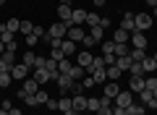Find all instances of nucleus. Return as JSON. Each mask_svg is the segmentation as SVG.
<instances>
[{
	"mask_svg": "<svg viewBox=\"0 0 157 115\" xmlns=\"http://www.w3.org/2000/svg\"><path fill=\"white\" fill-rule=\"evenodd\" d=\"M68 29H71L68 24H63V21H55L50 29H47V37H50V39H63V37L68 34Z\"/></svg>",
	"mask_w": 157,
	"mask_h": 115,
	"instance_id": "obj_1",
	"label": "nucleus"
},
{
	"mask_svg": "<svg viewBox=\"0 0 157 115\" xmlns=\"http://www.w3.org/2000/svg\"><path fill=\"white\" fill-rule=\"evenodd\" d=\"M134 24L139 32H147L152 26V13H134Z\"/></svg>",
	"mask_w": 157,
	"mask_h": 115,
	"instance_id": "obj_2",
	"label": "nucleus"
},
{
	"mask_svg": "<svg viewBox=\"0 0 157 115\" xmlns=\"http://www.w3.org/2000/svg\"><path fill=\"white\" fill-rule=\"evenodd\" d=\"M71 13H73V8L68 6V3H60V6H58V21H63V24H68V26H73V24H71Z\"/></svg>",
	"mask_w": 157,
	"mask_h": 115,
	"instance_id": "obj_3",
	"label": "nucleus"
},
{
	"mask_svg": "<svg viewBox=\"0 0 157 115\" xmlns=\"http://www.w3.org/2000/svg\"><path fill=\"white\" fill-rule=\"evenodd\" d=\"M131 47H139V50H147V37H144V32H139V29H136V32H131Z\"/></svg>",
	"mask_w": 157,
	"mask_h": 115,
	"instance_id": "obj_4",
	"label": "nucleus"
},
{
	"mask_svg": "<svg viewBox=\"0 0 157 115\" xmlns=\"http://www.w3.org/2000/svg\"><path fill=\"white\" fill-rule=\"evenodd\" d=\"M147 89V79H141V76H131L128 79V92H144Z\"/></svg>",
	"mask_w": 157,
	"mask_h": 115,
	"instance_id": "obj_5",
	"label": "nucleus"
},
{
	"mask_svg": "<svg viewBox=\"0 0 157 115\" xmlns=\"http://www.w3.org/2000/svg\"><path fill=\"white\" fill-rule=\"evenodd\" d=\"M131 102H134V92H121L115 99H113V105H115V107H128Z\"/></svg>",
	"mask_w": 157,
	"mask_h": 115,
	"instance_id": "obj_6",
	"label": "nucleus"
},
{
	"mask_svg": "<svg viewBox=\"0 0 157 115\" xmlns=\"http://www.w3.org/2000/svg\"><path fill=\"white\" fill-rule=\"evenodd\" d=\"M55 84H58V89H60L63 94H68V89L73 86V79H71V76H66V73H58Z\"/></svg>",
	"mask_w": 157,
	"mask_h": 115,
	"instance_id": "obj_7",
	"label": "nucleus"
},
{
	"mask_svg": "<svg viewBox=\"0 0 157 115\" xmlns=\"http://www.w3.org/2000/svg\"><path fill=\"white\" fill-rule=\"evenodd\" d=\"M71 24H73V26H81V24H86V11H84V8H73V13H71Z\"/></svg>",
	"mask_w": 157,
	"mask_h": 115,
	"instance_id": "obj_8",
	"label": "nucleus"
},
{
	"mask_svg": "<svg viewBox=\"0 0 157 115\" xmlns=\"http://www.w3.org/2000/svg\"><path fill=\"white\" fill-rule=\"evenodd\" d=\"M128 39H131V34L126 32V29L118 26L115 32H113V42H115V44H128Z\"/></svg>",
	"mask_w": 157,
	"mask_h": 115,
	"instance_id": "obj_9",
	"label": "nucleus"
},
{
	"mask_svg": "<svg viewBox=\"0 0 157 115\" xmlns=\"http://www.w3.org/2000/svg\"><path fill=\"white\" fill-rule=\"evenodd\" d=\"M58 110H60L63 115L73 113V102H71V94H63V99H58Z\"/></svg>",
	"mask_w": 157,
	"mask_h": 115,
	"instance_id": "obj_10",
	"label": "nucleus"
},
{
	"mask_svg": "<svg viewBox=\"0 0 157 115\" xmlns=\"http://www.w3.org/2000/svg\"><path fill=\"white\" fill-rule=\"evenodd\" d=\"M139 99H141V105H144V107H157V99H155V94H152L149 89L139 92Z\"/></svg>",
	"mask_w": 157,
	"mask_h": 115,
	"instance_id": "obj_11",
	"label": "nucleus"
},
{
	"mask_svg": "<svg viewBox=\"0 0 157 115\" xmlns=\"http://www.w3.org/2000/svg\"><path fill=\"white\" fill-rule=\"evenodd\" d=\"M11 76H13V79H29V66H24V63H16V66L11 68Z\"/></svg>",
	"mask_w": 157,
	"mask_h": 115,
	"instance_id": "obj_12",
	"label": "nucleus"
},
{
	"mask_svg": "<svg viewBox=\"0 0 157 115\" xmlns=\"http://www.w3.org/2000/svg\"><path fill=\"white\" fill-rule=\"evenodd\" d=\"M92 60H94V55H92L89 50H81V52H78V66H81V68H86V71H89Z\"/></svg>",
	"mask_w": 157,
	"mask_h": 115,
	"instance_id": "obj_13",
	"label": "nucleus"
},
{
	"mask_svg": "<svg viewBox=\"0 0 157 115\" xmlns=\"http://www.w3.org/2000/svg\"><path fill=\"white\" fill-rule=\"evenodd\" d=\"M66 37L71 39V42H81V39H84L86 34H84V29H81V26H71V29H68V34H66Z\"/></svg>",
	"mask_w": 157,
	"mask_h": 115,
	"instance_id": "obj_14",
	"label": "nucleus"
},
{
	"mask_svg": "<svg viewBox=\"0 0 157 115\" xmlns=\"http://www.w3.org/2000/svg\"><path fill=\"white\" fill-rule=\"evenodd\" d=\"M71 102H73V110H76V113H86V97H84V94L71 97Z\"/></svg>",
	"mask_w": 157,
	"mask_h": 115,
	"instance_id": "obj_15",
	"label": "nucleus"
},
{
	"mask_svg": "<svg viewBox=\"0 0 157 115\" xmlns=\"http://www.w3.org/2000/svg\"><path fill=\"white\" fill-rule=\"evenodd\" d=\"M121 29H126V32H136V24H134V13H126L123 18H121Z\"/></svg>",
	"mask_w": 157,
	"mask_h": 115,
	"instance_id": "obj_16",
	"label": "nucleus"
},
{
	"mask_svg": "<svg viewBox=\"0 0 157 115\" xmlns=\"http://www.w3.org/2000/svg\"><path fill=\"white\" fill-rule=\"evenodd\" d=\"M60 50L66 58H71L73 52H76V42H71V39H60Z\"/></svg>",
	"mask_w": 157,
	"mask_h": 115,
	"instance_id": "obj_17",
	"label": "nucleus"
},
{
	"mask_svg": "<svg viewBox=\"0 0 157 115\" xmlns=\"http://www.w3.org/2000/svg\"><path fill=\"white\" fill-rule=\"evenodd\" d=\"M118 94H121V86H118L115 81H107V84H105V97H110V99H115Z\"/></svg>",
	"mask_w": 157,
	"mask_h": 115,
	"instance_id": "obj_18",
	"label": "nucleus"
},
{
	"mask_svg": "<svg viewBox=\"0 0 157 115\" xmlns=\"http://www.w3.org/2000/svg\"><path fill=\"white\" fill-rule=\"evenodd\" d=\"M24 92H29V94H37L39 92V84H37V79H24Z\"/></svg>",
	"mask_w": 157,
	"mask_h": 115,
	"instance_id": "obj_19",
	"label": "nucleus"
},
{
	"mask_svg": "<svg viewBox=\"0 0 157 115\" xmlns=\"http://www.w3.org/2000/svg\"><path fill=\"white\" fill-rule=\"evenodd\" d=\"M32 79H37V84H45V81H52V79H50V71H47V68H37V73H34Z\"/></svg>",
	"mask_w": 157,
	"mask_h": 115,
	"instance_id": "obj_20",
	"label": "nucleus"
},
{
	"mask_svg": "<svg viewBox=\"0 0 157 115\" xmlns=\"http://www.w3.org/2000/svg\"><path fill=\"white\" fill-rule=\"evenodd\" d=\"M128 58H131V60H134V63H141V60H144V58H147V50H139V47H131Z\"/></svg>",
	"mask_w": 157,
	"mask_h": 115,
	"instance_id": "obj_21",
	"label": "nucleus"
},
{
	"mask_svg": "<svg viewBox=\"0 0 157 115\" xmlns=\"http://www.w3.org/2000/svg\"><path fill=\"white\" fill-rule=\"evenodd\" d=\"M144 105H141V102H131L128 105V107H126V113H128V115H144Z\"/></svg>",
	"mask_w": 157,
	"mask_h": 115,
	"instance_id": "obj_22",
	"label": "nucleus"
},
{
	"mask_svg": "<svg viewBox=\"0 0 157 115\" xmlns=\"http://www.w3.org/2000/svg\"><path fill=\"white\" fill-rule=\"evenodd\" d=\"M141 68H144V73H152V71H157V63H155V58H149V55H147L144 60H141Z\"/></svg>",
	"mask_w": 157,
	"mask_h": 115,
	"instance_id": "obj_23",
	"label": "nucleus"
},
{
	"mask_svg": "<svg viewBox=\"0 0 157 115\" xmlns=\"http://www.w3.org/2000/svg\"><path fill=\"white\" fill-rule=\"evenodd\" d=\"M105 73H107V81H115V79H121V73H123V71H121L118 66H107Z\"/></svg>",
	"mask_w": 157,
	"mask_h": 115,
	"instance_id": "obj_24",
	"label": "nucleus"
},
{
	"mask_svg": "<svg viewBox=\"0 0 157 115\" xmlns=\"http://www.w3.org/2000/svg\"><path fill=\"white\" fill-rule=\"evenodd\" d=\"M105 58H94L92 60V66H89V73H97V71H105Z\"/></svg>",
	"mask_w": 157,
	"mask_h": 115,
	"instance_id": "obj_25",
	"label": "nucleus"
},
{
	"mask_svg": "<svg viewBox=\"0 0 157 115\" xmlns=\"http://www.w3.org/2000/svg\"><path fill=\"white\" fill-rule=\"evenodd\" d=\"M71 68H73V63L68 60V58H63V60H58V73H71Z\"/></svg>",
	"mask_w": 157,
	"mask_h": 115,
	"instance_id": "obj_26",
	"label": "nucleus"
},
{
	"mask_svg": "<svg viewBox=\"0 0 157 115\" xmlns=\"http://www.w3.org/2000/svg\"><path fill=\"white\" fill-rule=\"evenodd\" d=\"M21 63H24V66H29V68H34V66H37V55H34L32 50H29V52H24Z\"/></svg>",
	"mask_w": 157,
	"mask_h": 115,
	"instance_id": "obj_27",
	"label": "nucleus"
},
{
	"mask_svg": "<svg viewBox=\"0 0 157 115\" xmlns=\"http://www.w3.org/2000/svg\"><path fill=\"white\" fill-rule=\"evenodd\" d=\"M131 63H134V60H131L128 55H123V58H115V66L121 68V71H128V68H131Z\"/></svg>",
	"mask_w": 157,
	"mask_h": 115,
	"instance_id": "obj_28",
	"label": "nucleus"
},
{
	"mask_svg": "<svg viewBox=\"0 0 157 115\" xmlns=\"http://www.w3.org/2000/svg\"><path fill=\"white\" fill-rule=\"evenodd\" d=\"M84 73H86V68H81V66L76 63V66L71 68V73H68V76H71L73 81H78V79H84Z\"/></svg>",
	"mask_w": 157,
	"mask_h": 115,
	"instance_id": "obj_29",
	"label": "nucleus"
},
{
	"mask_svg": "<svg viewBox=\"0 0 157 115\" xmlns=\"http://www.w3.org/2000/svg\"><path fill=\"white\" fill-rule=\"evenodd\" d=\"M86 110L89 113H97L100 110V97H86Z\"/></svg>",
	"mask_w": 157,
	"mask_h": 115,
	"instance_id": "obj_30",
	"label": "nucleus"
},
{
	"mask_svg": "<svg viewBox=\"0 0 157 115\" xmlns=\"http://www.w3.org/2000/svg\"><path fill=\"white\" fill-rule=\"evenodd\" d=\"M89 37H94V42L100 44V42H102V37H105V29H102V26H92V32H89Z\"/></svg>",
	"mask_w": 157,
	"mask_h": 115,
	"instance_id": "obj_31",
	"label": "nucleus"
},
{
	"mask_svg": "<svg viewBox=\"0 0 157 115\" xmlns=\"http://www.w3.org/2000/svg\"><path fill=\"white\" fill-rule=\"evenodd\" d=\"M0 39H3L6 44H11V42H16V34H13V32H8V29L3 26V32H0Z\"/></svg>",
	"mask_w": 157,
	"mask_h": 115,
	"instance_id": "obj_32",
	"label": "nucleus"
},
{
	"mask_svg": "<svg viewBox=\"0 0 157 115\" xmlns=\"http://www.w3.org/2000/svg\"><path fill=\"white\" fill-rule=\"evenodd\" d=\"M11 71H3V73H0V86H3V89H8V86H11Z\"/></svg>",
	"mask_w": 157,
	"mask_h": 115,
	"instance_id": "obj_33",
	"label": "nucleus"
},
{
	"mask_svg": "<svg viewBox=\"0 0 157 115\" xmlns=\"http://www.w3.org/2000/svg\"><path fill=\"white\" fill-rule=\"evenodd\" d=\"M128 52H131L128 44H115V52L113 55H115V58H123V55H128Z\"/></svg>",
	"mask_w": 157,
	"mask_h": 115,
	"instance_id": "obj_34",
	"label": "nucleus"
},
{
	"mask_svg": "<svg viewBox=\"0 0 157 115\" xmlns=\"http://www.w3.org/2000/svg\"><path fill=\"white\" fill-rule=\"evenodd\" d=\"M68 94H71V97H76V94H84V84H81V81H73V86L68 89Z\"/></svg>",
	"mask_w": 157,
	"mask_h": 115,
	"instance_id": "obj_35",
	"label": "nucleus"
},
{
	"mask_svg": "<svg viewBox=\"0 0 157 115\" xmlns=\"http://www.w3.org/2000/svg\"><path fill=\"white\" fill-rule=\"evenodd\" d=\"M18 32H21V34H26V37H29V34L34 32V24H32V21H21V26H18Z\"/></svg>",
	"mask_w": 157,
	"mask_h": 115,
	"instance_id": "obj_36",
	"label": "nucleus"
},
{
	"mask_svg": "<svg viewBox=\"0 0 157 115\" xmlns=\"http://www.w3.org/2000/svg\"><path fill=\"white\" fill-rule=\"evenodd\" d=\"M113 52H115V42L113 39L110 42H102V55H113Z\"/></svg>",
	"mask_w": 157,
	"mask_h": 115,
	"instance_id": "obj_37",
	"label": "nucleus"
},
{
	"mask_svg": "<svg viewBox=\"0 0 157 115\" xmlns=\"http://www.w3.org/2000/svg\"><path fill=\"white\" fill-rule=\"evenodd\" d=\"M86 24L89 26H100V13H86Z\"/></svg>",
	"mask_w": 157,
	"mask_h": 115,
	"instance_id": "obj_38",
	"label": "nucleus"
},
{
	"mask_svg": "<svg viewBox=\"0 0 157 115\" xmlns=\"http://www.w3.org/2000/svg\"><path fill=\"white\" fill-rule=\"evenodd\" d=\"M128 73H131V76H141V73H144V68H141V63H131Z\"/></svg>",
	"mask_w": 157,
	"mask_h": 115,
	"instance_id": "obj_39",
	"label": "nucleus"
},
{
	"mask_svg": "<svg viewBox=\"0 0 157 115\" xmlns=\"http://www.w3.org/2000/svg\"><path fill=\"white\" fill-rule=\"evenodd\" d=\"M92 79H94V84H105L107 81V73L105 71H97V73H92Z\"/></svg>",
	"mask_w": 157,
	"mask_h": 115,
	"instance_id": "obj_40",
	"label": "nucleus"
},
{
	"mask_svg": "<svg viewBox=\"0 0 157 115\" xmlns=\"http://www.w3.org/2000/svg\"><path fill=\"white\" fill-rule=\"evenodd\" d=\"M18 26H21V21H16V18H11V21L6 24V29H8V32H13V34L18 32Z\"/></svg>",
	"mask_w": 157,
	"mask_h": 115,
	"instance_id": "obj_41",
	"label": "nucleus"
},
{
	"mask_svg": "<svg viewBox=\"0 0 157 115\" xmlns=\"http://www.w3.org/2000/svg\"><path fill=\"white\" fill-rule=\"evenodd\" d=\"M47 99H50V94L39 89V92H37V105H47Z\"/></svg>",
	"mask_w": 157,
	"mask_h": 115,
	"instance_id": "obj_42",
	"label": "nucleus"
},
{
	"mask_svg": "<svg viewBox=\"0 0 157 115\" xmlns=\"http://www.w3.org/2000/svg\"><path fill=\"white\" fill-rule=\"evenodd\" d=\"M81 44H84V47H86V50H89V47H94V44H97V42H94V37H89V34H86V37H84V39H81Z\"/></svg>",
	"mask_w": 157,
	"mask_h": 115,
	"instance_id": "obj_43",
	"label": "nucleus"
},
{
	"mask_svg": "<svg viewBox=\"0 0 157 115\" xmlns=\"http://www.w3.org/2000/svg\"><path fill=\"white\" fill-rule=\"evenodd\" d=\"M24 102L32 105V107H37V94H26V97H24Z\"/></svg>",
	"mask_w": 157,
	"mask_h": 115,
	"instance_id": "obj_44",
	"label": "nucleus"
},
{
	"mask_svg": "<svg viewBox=\"0 0 157 115\" xmlns=\"http://www.w3.org/2000/svg\"><path fill=\"white\" fill-rule=\"evenodd\" d=\"M37 39H39V34H29V37H26V44H29V47H34V44H37Z\"/></svg>",
	"mask_w": 157,
	"mask_h": 115,
	"instance_id": "obj_45",
	"label": "nucleus"
},
{
	"mask_svg": "<svg viewBox=\"0 0 157 115\" xmlns=\"http://www.w3.org/2000/svg\"><path fill=\"white\" fill-rule=\"evenodd\" d=\"M147 89L149 92H157V79H147Z\"/></svg>",
	"mask_w": 157,
	"mask_h": 115,
	"instance_id": "obj_46",
	"label": "nucleus"
},
{
	"mask_svg": "<svg viewBox=\"0 0 157 115\" xmlns=\"http://www.w3.org/2000/svg\"><path fill=\"white\" fill-rule=\"evenodd\" d=\"M47 110H52V113H58V99H47Z\"/></svg>",
	"mask_w": 157,
	"mask_h": 115,
	"instance_id": "obj_47",
	"label": "nucleus"
},
{
	"mask_svg": "<svg viewBox=\"0 0 157 115\" xmlns=\"http://www.w3.org/2000/svg\"><path fill=\"white\" fill-rule=\"evenodd\" d=\"M100 107H113V99L110 97H102L100 99Z\"/></svg>",
	"mask_w": 157,
	"mask_h": 115,
	"instance_id": "obj_48",
	"label": "nucleus"
},
{
	"mask_svg": "<svg viewBox=\"0 0 157 115\" xmlns=\"http://www.w3.org/2000/svg\"><path fill=\"white\" fill-rule=\"evenodd\" d=\"M0 107H3V110H11L13 102H11V99H0Z\"/></svg>",
	"mask_w": 157,
	"mask_h": 115,
	"instance_id": "obj_49",
	"label": "nucleus"
},
{
	"mask_svg": "<svg viewBox=\"0 0 157 115\" xmlns=\"http://www.w3.org/2000/svg\"><path fill=\"white\" fill-rule=\"evenodd\" d=\"M81 84H84V89H92V86H94V79L89 76V79H84V81H81Z\"/></svg>",
	"mask_w": 157,
	"mask_h": 115,
	"instance_id": "obj_50",
	"label": "nucleus"
},
{
	"mask_svg": "<svg viewBox=\"0 0 157 115\" xmlns=\"http://www.w3.org/2000/svg\"><path fill=\"white\" fill-rule=\"evenodd\" d=\"M113 115H128V113H126V107H113Z\"/></svg>",
	"mask_w": 157,
	"mask_h": 115,
	"instance_id": "obj_51",
	"label": "nucleus"
},
{
	"mask_svg": "<svg viewBox=\"0 0 157 115\" xmlns=\"http://www.w3.org/2000/svg\"><path fill=\"white\" fill-rule=\"evenodd\" d=\"M100 26L102 29H110V18H100Z\"/></svg>",
	"mask_w": 157,
	"mask_h": 115,
	"instance_id": "obj_52",
	"label": "nucleus"
},
{
	"mask_svg": "<svg viewBox=\"0 0 157 115\" xmlns=\"http://www.w3.org/2000/svg\"><path fill=\"white\" fill-rule=\"evenodd\" d=\"M8 115H21V110H18V107H11V110H8Z\"/></svg>",
	"mask_w": 157,
	"mask_h": 115,
	"instance_id": "obj_53",
	"label": "nucleus"
},
{
	"mask_svg": "<svg viewBox=\"0 0 157 115\" xmlns=\"http://www.w3.org/2000/svg\"><path fill=\"white\" fill-rule=\"evenodd\" d=\"M144 3H147V8H155L157 6V0H144Z\"/></svg>",
	"mask_w": 157,
	"mask_h": 115,
	"instance_id": "obj_54",
	"label": "nucleus"
},
{
	"mask_svg": "<svg viewBox=\"0 0 157 115\" xmlns=\"http://www.w3.org/2000/svg\"><path fill=\"white\" fill-rule=\"evenodd\" d=\"M6 52V42H3V39H0V55Z\"/></svg>",
	"mask_w": 157,
	"mask_h": 115,
	"instance_id": "obj_55",
	"label": "nucleus"
},
{
	"mask_svg": "<svg viewBox=\"0 0 157 115\" xmlns=\"http://www.w3.org/2000/svg\"><path fill=\"white\" fill-rule=\"evenodd\" d=\"M94 6H97V8H102V6H105V0H94Z\"/></svg>",
	"mask_w": 157,
	"mask_h": 115,
	"instance_id": "obj_56",
	"label": "nucleus"
},
{
	"mask_svg": "<svg viewBox=\"0 0 157 115\" xmlns=\"http://www.w3.org/2000/svg\"><path fill=\"white\" fill-rule=\"evenodd\" d=\"M0 115H8V110H3V107H0Z\"/></svg>",
	"mask_w": 157,
	"mask_h": 115,
	"instance_id": "obj_57",
	"label": "nucleus"
},
{
	"mask_svg": "<svg viewBox=\"0 0 157 115\" xmlns=\"http://www.w3.org/2000/svg\"><path fill=\"white\" fill-rule=\"evenodd\" d=\"M152 16H157V6H155V8H152Z\"/></svg>",
	"mask_w": 157,
	"mask_h": 115,
	"instance_id": "obj_58",
	"label": "nucleus"
},
{
	"mask_svg": "<svg viewBox=\"0 0 157 115\" xmlns=\"http://www.w3.org/2000/svg\"><path fill=\"white\" fill-rule=\"evenodd\" d=\"M68 115H84V113H76V110H73V113H68Z\"/></svg>",
	"mask_w": 157,
	"mask_h": 115,
	"instance_id": "obj_59",
	"label": "nucleus"
},
{
	"mask_svg": "<svg viewBox=\"0 0 157 115\" xmlns=\"http://www.w3.org/2000/svg\"><path fill=\"white\" fill-rule=\"evenodd\" d=\"M58 3H71V0H58Z\"/></svg>",
	"mask_w": 157,
	"mask_h": 115,
	"instance_id": "obj_60",
	"label": "nucleus"
},
{
	"mask_svg": "<svg viewBox=\"0 0 157 115\" xmlns=\"http://www.w3.org/2000/svg\"><path fill=\"white\" fill-rule=\"evenodd\" d=\"M152 58H155V63H157V52H155V55H152Z\"/></svg>",
	"mask_w": 157,
	"mask_h": 115,
	"instance_id": "obj_61",
	"label": "nucleus"
},
{
	"mask_svg": "<svg viewBox=\"0 0 157 115\" xmlns=\"http://www.w3.org/2000/svg\"><path fill=\"white\" fill-rule=\"evenodd\" d=\"M3 3H6V0H0V6H3Z\"/></svg>",
	"mask_w": 157,
	"mask_h": 115,
	"instance_id": "obj_62",
	"label": "nucleus"
},
{
	"mask_svg": "<svg viewBox=\"0 0 157 115\" xmlns=\"http://www.w3.org/2000/svg\"><path fill=\"white\" fill-rule=\"evenodd\" d=\"M3 26H6V24H3ZM3 26H0V32H3Z\"/></svg>",
	"mask_w": 157,
	"mask_h": 115,
	"instance_id": "obj_63",
	"label": "nucleus"
}]
</instances>
